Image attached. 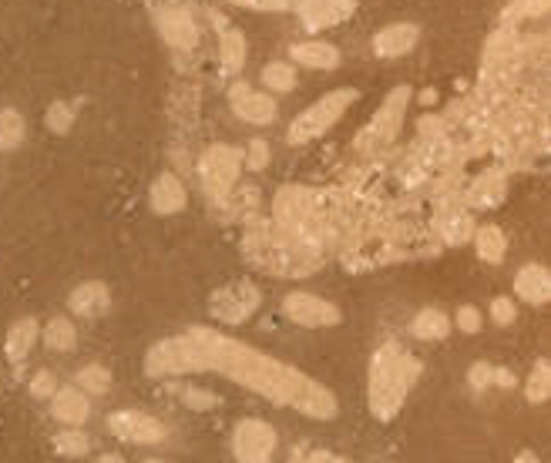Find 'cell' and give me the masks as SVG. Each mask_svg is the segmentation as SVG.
I'll return each mask as SVG.
<instances>
[{
    "mask_svg": "<svg viewBox=\"0 0 551 463\" xmlns=\"http://www.w3.org/2000/svg\"><path fill=\"white\" fill-rule=\"evenodd\" d=\"M189 333L195 343L202 346L209 370L226 373L232 383L246 386V390L266 396V400L273 403L293 406V410H300L313 420L336 417V396L326 390L323 383L293 370L289 363H279V359L259 353V349H249L246 343H239V339L216 333V329L202 326V329H189Z\"/></svg>",
    "mask_w": 551,
    "mask_h": 463,
    "instance_id": "1",
    "label": "cell"
},
{
    "mask_svg": "<svg viewBox=\"0 0 551 463\" xmlns=\"http://www.w3.org/2000/svg\"><path fill=\"white\" fill-rule=\"evenodd\" d=\"M420 373V363L397 343L380 346L370 359V413L380 423H390L404 406L410 386Z\"/></svg>",
    "mask_w": 551,
    "mask_h": 463,
    "instance_id": "2",
    "label": "cell"
},
{
    "mask_svg": "<svg viewBox=\"0 0 551 463\" xmlns=\"http://www.w3.org/2000/svg\"><path fill=\"white\" fill-rule=\"evenodd\" d=\"M276 225L289 235L293 242L313 245L316 232H320V209H316V195L306 192L300 185H286L273 202Z\"/></svg>",
    "mask_w": 551,
    "mask_h": 463,
    "instance_id": "3",
    "label": "cell"
},
{
    "mask_svg": "<svg viewBox=\"0 0 551 463\" xmlns=\"http://www.w3.org/2000/svg\"><path fill=\"white\" fill-rule=\"evenodd\" d=\"M202 370H209V363H205L202 346L195 343L192 333L175 336V339H162V343H155L145 356V376H152V380L202 373Z\"/></svg>",
    "mask_w": 551,
    "mask_h": 463,
    "instance_id": "4",
    "label": "cell"
},
{
    "mask_svg": "<svg viewBox=\"0 0 551 463\" xmlns=\"http://www.w3.org/2000/svg\"><path fill=\"white\" fill-rule=\"evenodd\" d=\"M353 101H357V91H353V88H336L330 94H323L316 105H310L300 118L293 121V125H289L286 141H289V145H306V141L326 135V131H330L336 121L347 115V108L353 105Z\"/></svg>",
    "mask_w": 551,
    "mask_h": 463,
    "instance_id": "5",
    "label": "cell"
},
{
    "mask_svg": "<svg viewBox=\"0 0 551 463\" xmlns=\"http://www.w3.org/2000/svg\"><path fill=\"white\" fill-rule=\"evenodd\" d=\"M239 172H242V151L232 145H212L199 158V182L212 202L229 198V192L239 182Z\"/></svg>",
    "mask_w": 551,
    "mask_h": 463,
    "instance_id": "6",
    "label": "cell"
},
{
    "mask_svg": "<svg viewBox=\"0 0 551 463\" xmlns=\"http://www.w3.org/2000/svg\"><path fill=\"white\" fill-rule=\"evenodd\" d=\"M407 105H410V88H394L384 98V105L373 115V121L367 125V131L357 138V148L363 151H380L387 148L390 141L400 135L404 128V118H407Z\"/></svg>",
    "mask_w": 551,
    "mask_h": 463,
    "instance_id": "7",
    "label": "cell"
},
{
    "mask_svg": "<svg viewBox=\"0 0 551 463\" xmlns=\"http://www.w3.org/2000/svg\"><path fill=\"white\" fill-rule=\"evenodd\" d=\"M259 302H263L259 289L252 286V282L239 279V282H229L226 289H219L216 296H212L209 313H212V319H216V323L239 326V323H246L252 313H256Z\"/></svg>",
    "mask_w": 551,
    "mask_h": 463,
    "instance_id": "8",
    "label": "cell"
},
{
    "mask_svg": "<svg viewBox=\"0 0 551 463\" xmlns=\"http://www.w3.org/2000/svg\"><path fill=\"white\" fill-rule=\"evenodd\" d=\"M232 453L239 463H273L276 430L266 420H242L232 433Z\"/></svg>",
    "mask_w": 551,
    "mask_h": 463,
    "instance_id": "9",
    "label": "cell"
},
{
    "mask_svg": "<svg viewBox=\"0 0 551 463\" xmlns=\"http://www.w3.org/2000/svg\"><path fill=\"white\" fill-rule=\"evenodd\" d=\"M283 313L289 323L303 326V329H323L340 323V309L333 302H326L313 292H289L283 299Z\"/></svg>",
    "mask_w": 551,
    "mask_h": 463,
    "instance_id": "10",
    "label": "cell"
},
{
    "mask_svg": "<svg viewBox=\"0 0 551 463\" xmlns=\"http://www.w3.org/2000/svg\"><path fill=\"white\" fill-rule=\"evenodd\" d=\"M108 430L115 433L118 440H128V443H162L168 437L165 423L148 417V413H138V410H118L108 417Z\"/></svg>",
    "mask_w": 551,
    "mask_h": 463,
    "instance_id": "11",
    "label": "cell"
},
{
    "mask_svg": "<svg viewBox=\"0 0 551 463\" xmlns=\"http://www.w3.org/2000/svg\"><path fill=\"white\" fill-rule=\"evenodd\" d=\"M296 11L306 31H326V27L343 24L353 14L357 0H296Z\"/></svg>",
    "mask_w": 551,
    "mask_h": 463,
    "instance_id": "12",
    "label": "cell"
},
{
    "mask_svg": "<svg viewBox=\"0 0 551 463\" xmlns=\"http://www.w3.org/2000/svg\"><path fill=\"white\" fill-rule=\"evenodd\" d=\"M158 31L172 47H179V51H192L195 44H199V24H195L192 11H185V7H165L162 14H158Z\"/></svg>",
    "mask_w": 551,
    "mask_h": 463,
    "instance_id": "13",
    "label": "cell"
},
{
    "mask_svg": "<svg viewBox=\"0 0 551 463\" xmlns=\"http://www.w3.org/2000/svg\"><path fill=\"white\" fill-rule=\"evenodd\" d=\"M229 98L236 115L242 121H249V125H269V121L276 118V101L269 98V94L252 91L249 84H236V88L229 91Z\"/></svg>",
    "mask_w": 551,
    "mask_h": 463,
    "instance_id": "14",
    "label": "cell"
},
{
    "mask_svg": "<svg viewBox=\"0 0 551 463\" xmlns=\"http://www.w3.org/2000/svg\"><path fill=\"white\" fill-rule=\"evenodd\" d=\"M417 41H420L417 24H390L373 37V54L377 58H404V54L414 51Z\"/></svg>",
    "mask_w": 551,
    "mask_h": 463,
    "instance_id": "15",
    "label": "cell"
},
{
    "mask_svg": "<svg viewBox=\"0 0 551 463\" xmlns=\"http://www.w3.org/2000/svg\"><path fill=\"white\" fill-rule=\"evenodd\" d=\"M504 188H508V178H504L501 168H488L464 192V209H494L504 198Z\"/></svg>",
    "mask_w": 551,
    "mask_h": 463,
    "instance_id": "16",
    "label": "cell"
},
{
    "mask_svg": "<svg viewBox=\"0 0 551 463\" xmlns=\"http://www.w3.org/2000/svg\"><path fill=\"white\" fill-rule=\"evenodd\" d=\"M148 205H152V212H158V215L182 212L185 205H189V192H185L182 178L172 175V172L158 175L155 185H152V192H148Z\"/></svg>",
    "mask_w": 551,
    "mask_h": 463,
    "instance_id": "17",
    "label": "cell"
},
{
    "mask_svg": "<svg viewBox=\"0 0 551 463\" xmlns=\"http://www.w3.org/2000/svg\"><path fill=\"white\" fill-rule=\"evenodd\" d=\"M209 17L219 24V64H222V74H239L242 64H246V34L222 21L216 11H212Z\"/></svg>",
    "mask_w": 551,
    "mask_h": 463,
    "instance_id": "18",
    "label": "cell"
},
{
    "mask_svg": "<svg viewBox=\"0 0 551 463\" xmlns=\"http://www.w3.org/2000/svg\"><path fill=\"white\" fill-rule=\"evenodd\" d=\"M51 413H54V420L64 423V427H81V423L88 420V413H91L88 396H84L81 390H74V386L54 390V396H51Z\"/></svg>",
    "mask_w": 551,
    "mask_h": 463,
    "instance_id": "19",
    "label": "cell"
},
{
    "mask_svg": "<svg viewBox=\"0 0 551 463\" xmlns=\"http://www.w3.org/2000/svg\"><path fill=\"white\" fill-rule=\"evenodd\" d=\"M68 302H71V313H78L84 319H98L108 313L111 292L105 282H81V286L71 292Z\"/></svg>",
    "mask_w": 551,
    "mask_h": 463,
    "instance_id": "20",
    "label": "cell"
},
{
    "mask_svg": "<svg viewBox=\"0 0 551 463\" xmlns=\"http://www.w3.org/2000/svg\"><path fill=\"white\" fill-rule=\"evenodd\" d=\"M515 292L531 306H545L548 296H551V279H548V269L545 266H525L515 276Z\"/></svg>",
    "mask_w": 551,
    "mask_h": 463,
    "instance_id": "21",
    "label": "cell"
},
{
    "mask_svg": "<svg viewBox=\"0 0 551 463\" xmlns=\"http://www.w3.org/2000/svg\"><path fill=\"white\" fill-rule=\"evenodd\" d=\"M437 232L447 245H464L474 235V219L468 209H441L437 212Z\"/></svg>",
    "mask_w": 551,
    "mask_h": 463,
    "instance_id": "22",
    "label": "cell"
},
{
    "mask_svg": "<svg viewBox=\"0 0 551 463\" xmlns=\"http://www.w3.org/2000/svg\"><path fill=\"white\" fill-rule=\"evenodd\" d=\"M293 61L303 64V68H313V71H330L340 64V51L333 44H323V41H306V44H293Z\"/></svg>",
    "mask_w": 551,
    "mask_h": 463,
    "instance_id": "23",
    "label": "cell"
},
{
    "mask_svg": "<svg viewBox=\"0 0 551 463\" xmlns=\"http://www.w3.org/2000/svg\"><path fill=\"white\" fill-rule=\"evenodd\" d=\"M34 343H37V323L34 319H21V323H14L11 333H7V343H4L7 359H11V363H24L27 353L34 349Z\"/></svg>",
    "mask_w": 551,
    "mask_h": 463,
    "instance_id": "24",
    "label": "cell"
},
{
    "mask_svg": "<svg viewBox=\"0 0 551 463\" xmlns=\"http://www.w3.org/2000/svg\"><path fill=\"white\" fill-rule=\"evenodd\" d=\"M410 333L424 339V343H434V339H444L451 333V319H447L441 309H420L414 323H410Z\"/></svg>",
    "mask_w": 551,
    "mask_h": 463,
    "instance_id": "25",
    "label": "cell"
},
{
    "mask_svg": "<svg viewBox=\"0 0 551 463\" xmlns=\"http://www.w3.org/2000/svg\"><path fill=\"white\" fill-rule=\"evenodd\" d=\"M471 239H474L478 255L484 262H491V266H498V262L504 259V252H508V242H504V232L498 229V225H484V229L474 232Z\"/></svg>",
    "mask_w": 551,
    "mask_h": 463,
    "instance_id": "26",
    "label": "cell"
},
{
    "mask_svg": "<svg viewBox=\"0 0 551 463\" xmlns=\"http://www.w3.org/2000/svg\"><path fill=\"white\" fill-rule=\"evenodd\" d=\"M78 343V333H74V323H68L64 316L51 319L48 329H44V346L54 349V353H68Z\"/></svg>",
    "mask_w": 551,
    "mask_h": 463,
    "instance_id": "27",
    "label": "cell"
},
{
    "mask_svg": "<svg viewBox=\"0 0 551 463\" xmlns=\"http://www.w3.org/2000/svg\"><path fill=\"white\" fill-rule=\"evenodd\" d=\"M24 141V115L14 108H0V148L11 151Z\"/></svg>",
    "mask_w": 551,
    "mask_h": 463,
    "instance_id": "28",
    "label": "cell"
},
{
    "mask_svg": "<svg viewBox=\"0 0 551 463\" xmlns=\"http://www.w3.org/2000/svg\"><path fill=\"white\" fill-rule=\"evenodd\" d=\"M263 84H266L269 91H279V94L293 91V88H296V71H293V64H286V61L266 64V68H263Z\"/></svg>",
    "mask_w": 551,
    "mask_h": 463,
    "instance_id": "29",
    "label": "cell"
},
{
    "mask_svg": "<svg viewBox=\"0 0 551 463\" xmlns=\"http://www.w3.org/2000/svg\"><path fill=\"white\" fill-rule=\"evenodd\" d=\"M548 390H551V366H548V359H538L535 370L528 376V386H525L528 403H545Z\"/></svg>",
    "mask_w": 551,
    "mask_h": 463,
    "instance_id": "30",
    "label": "cell"
},
{
    "mask_svg": "<svg viewBox=\"0 0 551 463\" xmlns=\"http://www.w3.org/2000/svg\"><path fill=\"white\" fill-rule=\"evenodd\" d=\"M78 386L84 390V396H105L111 390V373L105 366H84L78 373Z\"/></svg>",
    "mask_w": 551,
    "mask_h": 463,
    "instance_id": "31",
    "label": "cell"
},
{
    "mask_svg": "<svg viewBox=\"0 0 551 463\" xmlns=\"http://www.w3.org/2000/svg\"><path fill=\"white\" fill-rule=\"evenodd\" d=\"M54 450L61 453V457H84V453L91 450V440H88V433H81V430H64L54 437Z\"/></svg>",
    "mask_w": 551,
    "mask_h": 463,
    "instance_id": "32",
    "label": "cell"
},
{
    "mask_svg": "<svg viewBox=\"0 0 551 463\" xmlns=\"http://www.w3.org/2000/svg\"><path fill=\"white\" fill-rule=\"evenodd\" d=\"M48 128L54 131V135H68L71 125H74V108L64 105V101H54V105L48 108Z\"/></svg>",
    "mask_w": 551,
    "mask_h": 463,
    "instance_id": "33",
    "label": "cell"
},
{
    "mask_svg": "<svg viewBox=\"0 0 551 463\" xmlns=\"http://www.w3.org/2000/svg\"><path fill=\"white\" fill-rule=\"evenodd\" d=\"M242 165H249L252 172H263V168L269 165V145L263 138H252L246 155H242Z\"/></svg>",
    "mask_w": 551,
    "mask_h": 463,
    "instance_id": "34",
    "label": "cell"
},
{
    "mask_svg": "<svg viewBox=\"0 0 551 463\" xmlns=\"http://www.w3.org/2000/svg\"><path fill=\"white\" fill-rule=\"evenodd\" d=\"M182 400H185V406H192V410H212V406L222 403L216 393L195 390V386H185V390H182Z\"/></svg>",
    "mask_w": 551,
    "mask_h": 463,
    "instance_id": "35",
    "label": "cell"
},
{
    "mask_svg": "<svg viewBox=\"0 0 551 463\" xmlns=\"http://www.w3.org/2000/svg\"><path fill=\"white\" fill-rule=\"evenodd\" d=\"M515 316H518V306H515V299H508V296H498L491 302V319L498 326H511L515 323Z\"/></svg>",
    "mask_w": 551,
    "mask_h": 463,
    "instance_id": "36",
    "label": "cell"
},
{
    "mask_svg": "<svg viewBox=\"0 0 551 463\" xmlns=\"http://www.w3.org/2000/svg\"><path fill=\"white\" fill-rule=\"evenodd\" d=\"M54 390H58V380H54L51 370L34 373V380H31V393H34V396H41V400H51Z\"/></svg>",
    "mask_w": 551,
    "mask_h": 463,
    "instance_id": "37",
    "label": "cell"
},
{
    "mask_svg": "<svg viewBox=\"0 0 551 463\" xmlns=\"http://www.w3.org/2000/svg\"><path fill=\"white\" fill-rule=\"evenodd\" d=\"M293 463H350L347 457H336L330 450H296Z\"/></svg>",
    "mask_w": 551,
    "mask_h": 463,
    "instance_id": "38",
    "label": "cell"
},
{
    "mask_svg": "<svg viewBox=\"0 0 551 463\" xmlns=\"http://www.w3.org/2000/svg\"><path fill=\"white\" fill-rule=\"evenodd\" d=\"M457 329L461 333H481V313L474 306H461L457 309Z\"/></svg>",
    "mask_w": 551,
    "mask_h": 463,
    "instance_id": "39",
    "label": "cell"
},
{
    "mask_svg": "<svg viewBox=\"0 0 551 463\" xmlns=\"http://www.w3.org/2000/svg\"><path fill=\"white\" fill-rule=\"evenodd\" d=\"M236 7H252V11H289L296 0H229Z\"/></svg>",
    "mask_w": 551,
    "mask_h": 463,
    "instance_id": "40",
    "label": "cell"
},
{
    "mask_svg": "<svg viewBox=\"0 0 551 463\" xmlns=\"http://www.w3.org/2000/svg\"><path fill=\"white\" fill-rule=\"evenodd\" d=\"M491 373H494V366H491V363H474L471 370H468V383H471V390H488V386H491Z\"/></svg>",
    "mask_w": 551,
    "mask_h": 463,
    "instance_id": "41",
    "label": "cell"
},
{
    "mask_svg": "<svg viewBox=\"0 0 551 463\" xmlns=\"http://www.w3.org/2000/svg\"><path fill=\"white\" fill-rule=\"evenodd\" d=\"M515 14L541 17V14H548V0H515Z\"/></svg>",
    "mask_w": 551,
    "mask_h": 463,
    "instance_id": "42",
    "label": "cell"
},
{
    "mask_svg": "<svg viewBox=\"0 0 551 463\" xmlns=\"http://www.w3.org/2000/svg\"><path fill=\"white\" fill-rule=\"evenodd\" d=\"M491 383H498V386H504V390H511V386H515V373H511V370H494Z\"/></svg>",
    "mask_w": 551,
    "mask_h": 463,
    "instance_id": "43",
    "label": "cell"
},
{
    "mask_svg": "<svg viewBox=\"0 0 551 463\" xmlns=\"http://www.w3.org/2000/svg\"><path fill=\"white\" fill-rule=\"evenodd\" d=\"M95 463H125V460H121L118 453H101V457H98Z\"/></svg>",
    "mask_w": 551,
    "mask_h": 463,
    "instance_id": "44",
    "label": "cell"
},
{
    "mask_svg": "<svg viewBox=\"0 0 551 463\" xmlns=\"http://www.w3.org/2000/svg\"><path fill=\"white\" fill-rule=\"evenodd\" d=\"M515 463H538V457H535V453H531V450H525Z\"/></svg>",
    "mask_w": 551,
    "mask_h": 463,
    "instance_id": "45",
    "label": "cell"
},
{
    "mask_svg": "<svg viewBox=\"0 0 551 463\" xmlns=\"http://www.w3.org/2000/svg\"><path fill=\"white\" fill-rule=\"evenodd\" d=\"M145 463H162V460H145Z\"/></svg>",
    "mask_w": 551,
    "mask_h": 463,
    "instance_id": "46",
    "label": "cell"
}]
</instances>
